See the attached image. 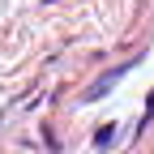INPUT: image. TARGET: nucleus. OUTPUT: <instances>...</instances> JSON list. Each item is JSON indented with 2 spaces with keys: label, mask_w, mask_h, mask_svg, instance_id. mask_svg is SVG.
Masks as SVG:
<instances>
[{
  "label": "nucleus",
  "mask_w": 154,
  "mask_h": 154,
  "mask_svg": "<svg viewBox=\"0 0 154 154\" xmlns=\"http://www.w3.org/2000/svg\"><path fill=\"white\" fill-rule=\"evenodd\" d=\"M137 60H141V56H137ZM137 60H128V64H120V69H111V73H103V77H99V82H94V90L86 94V99H103V94H107V90H111L116 82H120V77H124V73H128L133 64H137Z\"/></svg>",
  "instance_id": "nucleus-1"
},
{
  "label": "nucleus",
  "mask_w": 154,
  "mask_h": 154,
  "mask_svg": "<svg viewBox=\"0 0 154 154\" xmlns=\"http://www.w3.org/2000/svg\"><path fill=\"white\" fill-rule=\"evenodd\" d=\"M150 120H154V94H150V107H146V116H141V124H137V128H146Z\"/></svg>",
  "instance_id": "nucleus-3"
},
{
  "label": "nucleus",
  "mask_w": 154,
  "mask_h": 154,
  "mask_svg": "<svg viewBox=\"0 0 154 154\" xmlns=\"http://www.w3.org/2000/svg\"><path fill=\"white\" fill-rule=\"evenodd\" d=\"M111 141H116V128H111V124H103L99 133H94V146H99V150H103V146H111Z\"/></svg>",
  "instance_id": "nucleus-2"
}]
</instances>
